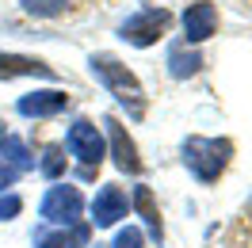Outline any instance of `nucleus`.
<instances>
[{
  "label": "nucleus",
  "mask_w": 252,
  "mask_h": 248,
  "mask_svg": "<svg viewBox=\"0 0 252 248\" xmlns=\"http://www.w3.org/2000/svg\"><path fill=\"white\" fill-rule=\"evenodd\" d=\"M142 245H145L142 229H134V225H126V229H119V237H115V245H111V248H142Z\"/></svg>",
  "instance_id": "f3484780"
},
{
  "label": "nucleus",
  "mask_w": 252,
  "mask_h": 248,
  "mask_svg": "<svg viewBox=\"0 0 252 248\" xmlns=\"http://www.w3.org/2000/svg\"><path fill=\"white\" fill-rule=\"evenodd\" d=\"M84 210V195H80L77 187H50L42 202H38V217L46 221V225H73Z\"/></svg>",
  "instance_id": "7ed1b4c3"
},
{
  "label": "nucleus",
  "mask_w": 252,
  "mask_h": 248,
  "mask_svg": "<svg viewBox=\"0 0 252 248\" xmlns=\"http://www.w3.org/2000/svg\"><path fill=\"white\" fill-rule=\"evenodd\" d=\"M172 27V16L164 12V8H145V12H138V16H130L123 23V38L130 42V46H138V50H145V46H153L160 34Z\"/></svg>",
  "instance_id": "20e7f679"
},
{
  "label": "nucleus",
  "mask_w": 252,
  "mask_h": 248,
  "mask_svg": "<svg viewBox=\"0 0 252 248\" xmlns=\"http://www.w3.org/2000/svg\"><path fill=\"white\" fill-rule=\"evenodd\" d=\"M19 4H23V12H31L38 19H54L69 8V0H19Z\"/></svg>",
  "instance_id": "2eb2a0df"
},
{
  "label": "nucleus",
  "mask_w": 252,
  "mask_h": 248,
  "mask_svg": "<svg viewBox=\"0 0 252 248\" xmlns=\"http://www.w3.org/2000/svg\"><path fill=\"white\" fill-rule=\"evenodd\" d=\"M103 126H107L111 153H115V164H119V172L138 176V172H142V156H138V149H134V141H130V134H126V126L119 123L115 115H107V119H103Z\"/></svg>",
  "instance_id": "6e6552de"
},
{
  "label": "nucleus",
  "mask_w": 252,
  "mask_h": 248,
  "mask_svg": "<svg viewBox=\"0 0 252 248\" xmlns=\"http://www.w3.org/2000/svg\"><path fill=\"white\" fill-rule=\"evenodd\" d=\"M88 65H92L95 80H99V84H103V88L126 107L130 119H145V88H142V80L134 77L119 58H111V54H92V62H88Z\"/></svg>",
  "instance_id": "f257e3e1"
},
{
  "label": "nucleus",
  "mask_w": 252,
  "mask_h": 248,
  "mask_svg": "<svg viewBox=\"0 0 252 248\" xmlns=\"http://www.w3.org/2000/svg\"><path fill=\"white\" fill-rule=\"evenodd\" d=\"M214 31H218V8L210 0L188 4V12H184V34H188V42H206Z\"/></svg>",
  "instance_id": "1a4fd4ad"
},
{
  "label": "nucleus",
  "mask_w": 252,
  "mask_h": 248,
  "mask_svg": "<svg viewBox=\"0 0 252 248\" xmlns=\"http://www.w3.org/2000/svg\"><path fill=\"white\" fill-rule=\"evenodd\" d=\"M134 210L145 217L149 237L160 245V241H164V225H160V210H157V202H153V191H149V187H138V191H134Z\"/></svg>",
  "instance_id": "ddd939ff"
},
{
  "label": "nucleus",
  "mask_w": 252,
  "mask_h": 248,
  "mask_svg": "<svg viewBox=\"0 0 252 248\" xmlns=\"http://www.w3.org/2000/svg\"><path fill=\"white\" fill-rule=\"evenodd\" d=\"M62 172H65V149L62 145H46L42 149V176L46 180H62Z\"/></svg>",
  "instance_id": "dca6fc26"
},
{
  "label": "nucleus",
  "mask_w": 252,
  "mask_h": 248,
  "mask_svg": "<svg viewBox=\"0 0 252 248\" xmlns=\"http://www.w3.org/2000/svg\"><path fill=\"white\" fill-rule=\"evenodd\" d=\"M0 156L4 160H12L19 172H27V168H34V156H31V149L23 145L19 138H12V134H0Z\"/></svg>",
  "instance_id": "4468645a"
},
{
  "label": "nucleus",
  "mask_w": 252,
  "mask_h": 248,
  "mask_svg": "<svg viewBox=\"0 0 252 248\" xmlns=\"http://www.w3.org/2000/svg\"><path fill=\"white\" fill-rule=\"evenodd\" d=\"M88 241H92V225L80 221H73L69 229H50V225L34 229V248H88Z\"/></svg>",
  "instance_id": "9d476101"
},
{
  "label": "nucleus",
  "mask_w": 252,
  "mask_h": 248,
  "mask_svg": "<svg viewBox=\"0 0 252 248\" xmlns=\"http://www.w3.org/2000/svg\"><path fill=\"white\" fill-rule=\"evenodd\" d=\"M12 77H42L54 80V69L38 58H27V54H0V80H12Z\"/></svg>",
  "instance_id": "9b49d317"
},
{
  "label": "nucleus",
  "mask_w": 252,
  "mask_h": 248,
  "mask_svg": "<svg viewBox=\"0 0 252 248\" xmlns=\"http://www.w3.org/2000/svg\"><path fill=\"white\" fill-rule=\"evenodd\" d=\"M199 69H203V54H199V50H191L188 42H180V46L168 50V73H172L176 80L195 77Z\"/></svg>",
  "instance_id": "f8f14e48"
},
{
  "label": "nucleus",
  "mask_w": 252,
  "mask_h": 248,
  "mask_svg": "<svg viewBox=\"0 0 252 248\" xmlns=\"http://www.w3.org/2000/svg\"><path fill=\"white\" fill-rule=\"evenodd\" d=\"M19 176H23V172H19L12 160H4V156H0V191H4V187H12Z\"/></svg>",
  "instance_id": "6ab92c4d"
},
{
  "label": "nucleus",
  "mask_w": 252,
  "mask_h": 248,
  "mask_svg": "<svg viewBox=\"0 0 252 248\" xmlns=\"http://www.w3.org/2000/svg\"><path fill=\"white\" fill-rule=\"evenodd\" d=\"M19 210H23V199H19V195H0V221H12Z\"/></svg>",
  "instance_id": "a211bd4d"
},
{
  "label": "nucleus",
  "mask_w": 252,
  "mask_h": 248,
  "mask_svg": "<svg viewBox=\"0 0 252 248\" xmlns=\"http://www.w3.org/2000/svg\"><path fill=\"white\" fill-rule=\"evenodd\" d=\"M180 153H184V164H188V172L199 180V184H214L221 172L229 168V160H233V141L229 138H199V134H191Z\"/></svg>",
  "instance_id": "f03ea898"
},
{
  "label": "nucleus",
  "mask_w": 252,
  "mask_h": 248,
  "mask_svg": "<svg viewBox=\"0 0 252 248\" xmlns=\"http://www.w3.org/2000/svg\"><path fill=\"white\" fill-rule=\"evenodd\" d=\"M65 107H69V92H62V88L27 92V95H19V103H16V111L23 119H54V115H62Z\"/></svg>",
  "instance_id": "423d86ee"
},
{
  "label": "nucleus",
  "mask_w": 252,
  "mask_h": 248,
  "mask_svg": "<svg viewBox=\"0 0 252 248\" xmlns=\"http://www.w3.org/2000/svg\"><path fill=\"white\" fill-rule=\"evenodd\" d=\"M126 210H130V202H126V191L123 187H115V184H107V187H99L95 191V199H92V221L95 225H119L126 217Z\"/></svg>",
  "instance_id": "0eeeda50"
},
{
  "label": "nucleus",
  "mask_w": 252,
  "mask_h": 248,
  "mask_svg": "<svg viewBox=\"0 0 252 248\" xmlns=\"http://www.w3.org/2000/svg\"><path fill=\"white\" fill-rule=\"evenodd\" d=\"M65 149L77 156V160H80V164H84L88 172L99 168V160H103V138H99V130H95L88 119H77V123L69 126Z\"/></svg>",
  "instance_id": "39448f33"
},
{
  "label": "nucleus",
  "mask_w": 252,
  "mask_h": 248,
  "mask_svg": "<svg viewBox=\"0 0 252 248\" xmlns=\"http://www.w3.org/2000/svg\"><path fill=\"white\" fill-rule=\"evenodd\" d=\"M249 214H252V199H249Z\"/></svg>",
  "instance_id": "aec40b11"
}]
</instances>
